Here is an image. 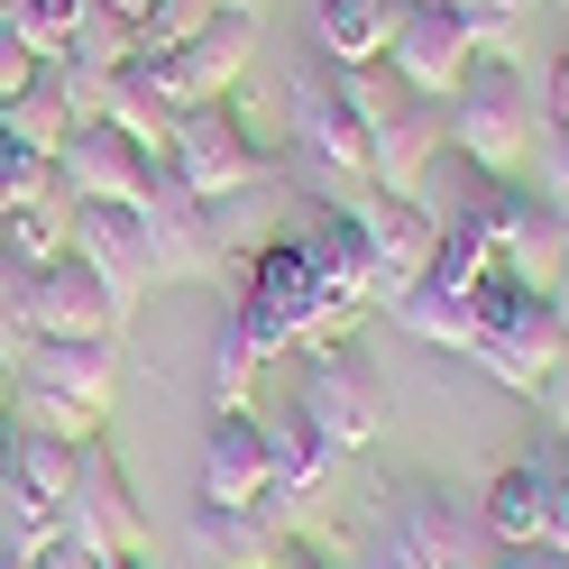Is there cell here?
Masks as SVG:
<instances>
[{
    "label": "cell",
    "instance_id": "45",
    "mask_svg": "<svg viewBox=\"0 0 569 569\" xmlns=\"http://www.w3.org/2000/svg\"><path fill=\"white\" fill-rule=\"evenodd\" d=\"M221 10H239V19H258V10H267V0H221Z\"/></svg>",
    "mask_w": 569,
    "mask_h": 569
},
{
    "label": "cell",
    "instance_id": "48",
    "mask_svg": "<svg viewBox=\"0 0 569 569\" xmlns=\"http://www.w3.org/2000/svg\"><path fill=\"white\" fill-rule=\"evenodd\" d=\"M10 148H19V138H10V129H0V166H10Z\"/></svg>",
    "mask_w": 569,
    "mask_h": 569
},
{
    "label": "cell",
    "instance_id": "11",
    "mask_svg": "<svg viewBox=\"0 0 569 569\" xmlns=\"http://www.w3.org/2000/svg\"><path fill=\"white\" fill-rule=\"evenodd\" d=\"M386 64H396V74H405L413 92L450 101L459 83H469L478 47H469V28L450 19V0H405V19H396V47H386Z\"/></svg>",
    "mask_w": 569,
    "mask_h": 569
},
{
    "label": "cell",
    "instance_id": "21",
    "mask_svg": "<svg viewBox=\"0 0 569 569\" xmlns=\"http://www.w3.org/2000/svg\"><path fill=\"white\" fill-rule=\"evenodd\" d=\"M542 506H551V459H506V469L478 487V523H487L496 551L542 542Z\"/></svg>",
    "mask_w": 569,
    "mask_h": 569
},
{
    "label": "cell",
    "instance_id": "17",
    "mask_svg": "<svg viewBox=\"0 0 569 569\" xmlns=\"http://www.w3.org/2000/svg\"><path fill=\"white\" fill-rule=\"evenodd\" d=\"M258 422H267V506H276V515L312 506L340 450L312 432V413H303V405H276V413H258Z\"/></svg>",
    "mask_w": 569,
    "mask_h": 569
},
{
    "label": "cell",
    "instance_id": "46",
    "mask_svg": "<svg viewBox=\"0 0 569 569\" xmlns=\"http://www.w3.org/2000/svg\"><path fill=\"white\" fill-rule=\"evenodd\" d=\"M101 569H148V551H129V560H101Z\"/></svg>",
    "mask_w": 569,
    "mask_h": 569
},
{
    "label": "cell",
    "instance_id": "37",
    "mask_svg": "<svg viewBox=\"0 0 569 569\" xmlns=\"http://www.w3.org/2000/svg\"><path fill=\"white\" fill-rule=\"evenodd\" d=\"M542 193L569 211V129H542Z\"/></svg>",
    "mask_w": 569,
    "mask_h": 569
},
{
    "label": "cell",
    "instance_id": "13",
    "mask_svg": "<svg viewBox=\"0 0 569 569\" xmlns=\"http://www.w3.org/2000/svg\"><path fill=\"white\" fill-rule=\"evenodd\" d=\"M441 148H450V101L405 92L396 111L368 129V184H386V193H422V174H432Z\"/></svg>",
    "mask_w": 569,
    "mask_h": 569
},
{
    "label": "cell",
    "instance_id": "5",
    "mask_svg": "<svg viewBox=\"0 0 569 569\" xmlns=\"http://www.w3.org/2000/svg\"><path fill=\"white\" fill-rule=\"evenodd\" d=\"M295 405L312 413V432H322L331 450H368V441L386 432V377H377L349 340H331V349H312V359H303Z\"/></svg>",
    "mask_w": 569,
    "mask_h": 569
},
{
    "label": "cell",
    "instance_id": "27",
    "mask_svg": "<svg viewBox=\"0 0 569 569\" xmlns=\"http://www.w3.org/2000/svg\"><path fill=\"white\" fill-rule=\"evenodd\" d=\"M0 248H10L19 267H56V258H74V193L10 211V221H0Z\"/></svg>",
    "mask_w": 569,
    "mask_h": 569
},
{
    "label": "cell",
    "instance_id": "30",
    "mask_svg": "<svg viewBox=\"0 0 569 569\" xmlns=\"http://www.w3.org/2000/svg\"><path fill=\"white\" fill-rule=\"evenodd\" d=\"M258 340H248L239 331V312H230V322L221 331H211V368H202V396H211V413H239L248 405V386H258Z\"/></svg>",
    "mask_w": 569,
    "mask_h": 569
},
{
    "label": "cell",
    "instance_id": "24",
    "mask_svg": "<svg viewBox=\"0 0 569 569\" xmlns=\"http://www.w3.org/2000/svg\"><path fill=\"white\" fill-rule=\"evenodd\" d=\"M396 19H405V0H322V10H312L331 64H368V56H386V47H396Z\"/></svg>",
    "mask_w": 569,
    "mask_h": 569
},
{
    "label": "cell",
    "instance_id": "16",
    "mask_svg": "<svg viewBox=\"0 0 569 569\" xmlns=\"http://www.w3.org/2000/svg\"><path fill=\"white\" fill-rule=\"evenodd\" d=\"M295 138H303V148L322 157L331 174H359V184H368V120L349 111L340 64H322V74H303V83H295Z\"/></svg>",
    "mask_w": 569,
    "mask_h": 569
},
{
    "label": "cell",
    "instance_id": "8",
    "mask_svg": "<svg viewBox=\"0 0 569 569\" xmlns=\"http://www.w3.org/2000/svg\"><path fill=\"white\" fill-rule=\"evenodd\" d=\"M349 211H359V230H368V248H377V303L396 312L405 284L432 276V258H441V221H432V202H422V193H386V184H368Z\"/></svg>",
    "mask_w": 569,
    "mask_h": 569
},
{
    "label": "cell",
    "instance_id": "42",
    "mask_svg": "<svg viewBox=\"0 0 569 569\" xmlns=\"http://www.w3.org/2000/svg\"><path fill=\"white\" fill-rule=\"evenodd\" d=\"M92 10H101V19H120L129 38H138V19H148V0H92Z\"/></svg>",
    "mask_w": 569,
    "mask_h": 569
},
{
    "label": "cell",
    "instance_id": "33",
    "mask_svg": "<svg viewBox=\"0 0 569 569\" xmlns=\"http://www.w3.org/2000/svg\"><path fill=\"white\" fill-rule=\"evenodd\" d=\"M532 0H450V19L469 28V47L496 56V64H515V28H523Z\"/></svg>",
    "mask_w": 569,
    "mask_h": 569
},
{
    "label": "cell",
    "instance_id": "35",
    "mask_svg": "<svg viewBox=\"0 0 569 569\" xmlns=\"http://www.w3.org/2000/svg\"><path fill=\"white\" fill-rule=\"evenodd\" d=\"M38 74H47V56L28 47V38H10V28H0V111H10V101L38 83Z\"/></svg>",
    "mask_w": 569,
    "mask_h": 569
},
{
    "label": "cell",
    "instance_id": "19",
    "mask_svg": "<svg viewBox=\"0 0 569 569\" xmlns=\"http://www.w3.org/2000/svg\"><path fill=\"white\" fill-rule=\"evenodd\" d=\"M560 248H569V211H560L551 193H523V184H515V211H506V230H496V267H506L523 295H551Z\"/></svg>",
    "mask_w": 569,
    "mask_h": 569
},
{
    "label": "cell",
    "instance_id": "34",
    "mask_svg": "<svg viewBox=\"0 0 569 569\" xmlns=\"http://www.w3.org/2000/svg\"><path fill=\"white\" fill-rule=\"evenodd\" d=\"M56 193H64L56 157H38V148H10V166H0V221H10V211H28V202H56Z\"/></svg>",
    "mask_w": 569,
    "mask_h": 569
},
{
    "label": "cell",
    "instance_id": "43",
    "mask_svg": "<svg viewBox=\"0 0 569 569\" xmlns=\"http://www.w3.org/2000/svg\"><path fill=\"white\" fill-rule=\"evenodd\" d=\"M551 312H560V331H569V248H560V276H551V295H542Z\"/></svg>",
    "mask_w": 569,
    "mask_h": 569
},
{
    "label": "cell",
    "instance_id": "44",
    "mask_svg": "<svg viewBox=\"0 0 569 569\" xmlns=\"http://www.w3.org/2000/svg\"><path fill=\"white\" fill-rule=\"evenodd\" d=\"M276 569H331V560H322V551H295V542H284V560H276Z\"/></svg>",
    "mask_w": 569,
    "mask_h": 569
},
{
    "label": "cell",
    "instance_id": "10",
    "mask_svg": "<svg viewBox=\"0 0 569 569\" xmlns=\"http://www.w3.org/2000/svg\"><path fill=\"white\" fill-rule=\"evenodd\" d=\"M56 174H64V193L74 202H148V184H157V157L138 148L129 129H111V120H83L74 138L56 148Z\"/></svg>",
    "mask_w": 569,
    "mask_h": 569
},
{
    "label": "cell",
    "instance_id": "1",
    "mask_svg": "<svg viewBox=\"0 0 569 569\" xmlns=\"http://www.w3.org/2000/svg\"><path fill=\"white\" fill-rule=\"evenodd\" d=\"M359 312H349L322 276H312L303 239H267L258 258H248V295H239V331L258 340V359H312V349H331Z\"/></svg>",
    "mask_w": 569,
    "mask_h": 569
},
{
    "label": "cell",
    "instance_id": "38",
    "mask_svg": "<svg viewBox=\"0 0 569 569\" xmlns=\"http://www.w3.org/2000/svg\"><path fill=\"white\" fill-rule=\"evenodd\" d=\"M542 422H551V432L569 441V359H560V368L542 377Z\"/></svg>",
    "mask_w": 569,
    "mask_h": 569
},
{
    "label": "cell",
    "instance_id": "29",
    "mask_svg": "<svg viewBox=\"0 0 569 569\" xmlns=\"http://www.w3.org/2000/svg\"><path fill=\"white\" fill-rule=\"evenodd\" d=\"M56 532H64V506H47L38 487H19L10 469H0V551H10V560H38Z\"/></svg>",
    "mask_w": 569,
    "mask_h": 569
},
{
    "label": "cell",
    "instance_id": "2",
    "mask_svg": "<svg viewBox=\"0 0 569 569\" xmlns=\"http://www.w3.org/2000/svg\"><path fill=\"white\" fill-rule=\"evenodd\" d=\"M450 157H469L496 184H523V166H532V92H523L515 64H496V56L469 64V83L450 92Z\"/></svg>",
    "mask_w": 569,
    "mask_h": 569
},
{
    "label": "cell",
    "instance_id": "36",
    "mask_svg": "<svg viewBox=\"0 0 569 569\" xmlns=\"http://www.w3.org/2000/svg\"><path fill=\"white\" fill-rule=\"evenodd\" d=\"M542 542L569 560V459H551V506H542Z\"/></svg>",
    "mask_w": 569,
    "mask_h": 569
},
{
    "label": "cell",
    "instance_id": "40",
    "mask_svg": "<svg viewBox=\"0 0 569 569\" xmlns=\"http://www.w3.org/2000/svg\"><path fill=\"white\" fill-rule=\"evenodd\" d=\"M496 569H569L551 542H523V551H496Z\"/></svg>",
    "mask_w": 569,
    "mask_h": 569
},
{
    "label": "cell",
    "instance_id": "23",
    "mask_svg": "<svg viewBox=\"0 0 569 569\" xmlns=\"http://www.w3.org/2000/svg\"><path fill=\"white\" fill-rule=\"evenodd\" d=\"M396 322L422 349H469L478 340V295H469V284H441V276H413L396 295Z\"/></svg>",
    "mask_w": 569,
    "mask_h": 569
},
{
    "label": "cell",
    "instance_id": "47",
    "mask_svg": "<svg viewBox=\"0 0 569 569\" xmlns=\"http://www.w3.org/2000/svg\"><path fill=\"white\" fill-rule=\"evenodd\" d=\"M0 469H10V413H0Z\"/></svg>",
    "mask_w": 569,
    "mask_h": 569
},
{
    "label": "cell",
    "instance_id": "26",
    "mask_svg": "<svg viewBox=\"0 0 569 569\" xmlns=\"http://www.w3.org/2000/svg\"><path fill=\"white\" fill-rule=\"evenodd\" d=\"M0 129H10L19 148H38V157H56L64 138L83 129V120H74V101H64V83H56V64H47V74H38V83H28V92L10 101V111H0Z\"/></svg>",
    "mask_w": 569,
    "mask_h": 569
},
{
    "label": "cell",
    "instance_id": "41",
    "mask_svg": "<svg viewBox=\"0 0 569 569\" xmlns=\"http://www.w3.org/2000/svg\"><path fill=\"white\" fill-rule=\"evenodd\" d=\"M551 129H569V47L551 56Z\"/></svg>",
    "mask_w": 569,
    "mask_h": 569
},
{
    "label": "cell",
    "instance_id": "15",
    "mask_svg": "<svg viewBox=\"0 0 569 569\" xmlns=\"http://www.w3.org/2000/svg\"><path fill=\"white\" fill-rule=\"evenodd\" d=\"M74 258L111 284L120 303H138V284H157V258H148V230H138L129 202H74Z\"/></svg>",
    "mask_w": 569,
    "mask_h": 569
},
{
    "label": "cell",
    "instance_id": "49",
    "mask_svg": "<svg viewBox=\"0 0 569 569\" xmlns=\"http://www.w3.org/2000/svg\"><path fill=\"white\" fill-rule=\"evenodd\" d=\"M0 569H28V560H10V551H0Z\"/></svg>",
    "mask_w": 569,
    "mask_h": 569
},
{
    "label": "cell",
    "instance_id": "7",
    "mask_svg": "<svg viewBox=\"0 0 569 569\" xmlns=\"http://www.w3.org/2000/svg\"><path fill=\"white\" fill-rule=\"evenodd\" d=\"M469 359L506 386V396H542V377L569 359V331H560V312L532 295V303H506V312H487L478 340H469Z\"/></svg>",
    "mask_w": 569,
    "mask_h": 569
},
{
    "label": "cell",
    "instance_id": "22",
    "mask_svg": "<svg viewBox=\"0 0 569 569\" xmlns=\"http://www.w3.org/2000/svg\"><path fill=\"white\" fill-rule=\"evenodd\" d=\"M92 120H111V129H129L138 148H148V157L166 166V148H174V120H184V111H174V101L157 92V74H148V64H120V74L101 83V111H92Z\"/></svg>",
    "mask_w": 569,
    "mask_h": 569
},
{
    "label": "cell",
    "instance_id": "3",
    "mask_svg": "<svg viewBox=\"0 0 569 569\" xmlns=\"http://www.w3.org/2000/svg\"><path fill=\"white\" fill-rule=\"evenodd\" d=\"M166 166L184 174V184H193L202 202H230V193H258V184H276V148H267V138L230 111V101H202V111H184V120H174V148H166Z\"/></svg>",
    "mask_w": 569,
    "mask_h": 569
},
{
    "label": "cell",
    "instance_id": "28",
    "mask_svg": "<svg viewBox=\"0 0 569 569\" xmlns=\"http://www.w3.org/2000/svg\"><path fill=\"white\" fill-rule=\"evenodd\" d=\"M74 450H83V441L38 432V422H10V478H19V487H38L47 506H64V487H74Z\"/></svg>",
    "mask_w": 569,
    "mask_h": 569
},
{
    "label": "cell",
    "instance_id": "25",
    "mask_svg": "<svg viewBox=\"0 0 569 569\" xmlns=\"http://www.w3.org/2000/svg\"><path fill=\"white\" fill-rule=\"evenodd\" d=\"M193 542H202V560H221V569H276V560H284L267 506H258V515H221V506H202V515H193Z\"/></svg>",
    "mask_w": 569,
    "mask_h": 569
},
{
    "label": "cell",
    "instance_id": "6",
    "mask_svg": "<svg viewBox=\"0 0 569 569\" xmlns=\"http://www.w3.org/2000/svg\"><path fill=\"white\" fill-rule=\"evenodd\" d=\"M64 532L92 551V560H129V551H148V515H138V496L120 478V459L83 441L74 450V487H64Z\"/></svg>",
    "mask_w": 569,
    "mask_h": 569
},
{
    "label": "cell",
    "instance_id": "31",
    "mask_svg": "<svg viewBox=\"0 0 569 569\" xmlns=\"http://www.w3.org/2000/svg\"><path fill=\"white\" fill-rule=\"evenodd\" d=\"M83 19H92V0H0V28H10V38H28L47 64L74 47V28H83Z\"/></svg>",
    "mask_w": 569,
    "mask_h": 569
},
{
    "label": "cell",
    "instance_id": "12",
    "mask_svg": "<svg viewBox=\"0 0 569 569\" xmlns=\"http://www.w3.org/2000/svg\"><path fill=\"white\" fill-rule=\"evenodd\" d=\"M120 322H129V303L83 258L38 267V295H28V331L38 340H120Z\"/></svg>",
    "mask_w": 569,
    "mask_h": 569
},
{
    "label": "cell",
    "instance_id": "18",
    "mask_svg": "<svg viewBox=\"0 0 569 569\" xmlns=\"http://www.w3.org/2000/svg\"><path fill=\"white\" fill-rule=\"evenodd\" d=\"M295 239H303L312 276H322V284H331V295H340L349 312H368V303H377V248H368V230H359V211H349V202L312 211V221H303Z\"/></svg>",
    "mask_w": 569,
    "mask_h": 569
},
{
    "label": "cell",
    "instance_id": "4",
    "mask_svg": "<svg viewBox=\"0 0 569 569\" xmlns=\"http://www.w3.org/2000/svg\"><path fill=\"white\" fill-rule=\"evenodd\" d=\"M138 230H148V258H157V284H221L230 248H221V221L211 202L184 184L174 166H157L148 202H138Z\"/></svg>",
    "mask_w": 569,
    "mask_h": 569
},
{
    "label": "cell",
    "instance_id": "9",
    "mask_svg": "<svg viewBox=\"0 0 569 569\" xmlns=\"http://www.w3.org/2000/svg\"><path fill=\"white\" fill-rule=\"evenodd\" d=\"M248 56H258V19L221 10V19H211L193 47L148 56V74H157V92L174 101V111H202V101H230V83L248 74Z\"/></svg>",
    "mask_w": 569,
    "mask_h": 569
},
{
    "label": "cell",
    "instance_id": "39",
    "mask_svg": "<svg viewBox=\"0 0 569 569\" xmlns=\"http://www.w3.org/2000/svg\"><path fill=\"white\" fill-rule=\"evenodd\" d=\"M28 569H101V560H92V551L74 542V532H56V542H47L38 560H28Z\"/></svg>",
    "mask_w": 569,
    "mask_h": 569
},
{
    "label": "cell",
    "instance_id": "20",
    "mask_svg": "<svg viewBox=\"0 0 569 569\" xmlns=\"http://www.w3.org/2000/svg\"><path fill=\"white\" fill-rule=\"evenodd\" d=\"M111 340H38L19 359V386H38V396H64V405H92V413H111Z\"/></svg>",
    "mask_w": 569,
    "mask_h": 569
},
{
    "label": "cell",
    "instance_id": "32",
    "mask_svg": "<svg viewBox=\"0 0 569 569\" xmlns=\"http://www.w3.org/2000/svg\"><path fill=\"white\" fill-rule=\"evenodd\" d=\"M211 19H221V0H148V19H138V64H148V56H174V47H193Z\"/></svg>",
    "mask_w": 569,
    "mask_h": 569
},
{
    "label": "cell",
    "instance_id": "14",
    "mask_svg": "<svg viewBox=\"0 0 569 569\" xmlns=\"http://www.w3.org/2000/svg\"><path fill=\"white\" fill-rule=\"evenodd\" d=\"M202 506H221V515H258L267 506V422H258V405L211 413V432H202Z\"/></svg>",
    "mask_w": 569,
    "mask_h": 569
}]
</instances>
